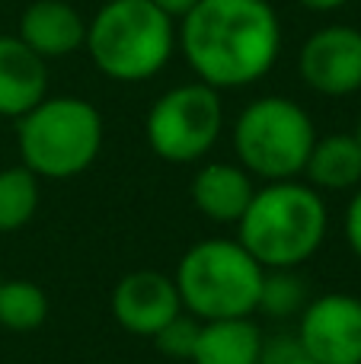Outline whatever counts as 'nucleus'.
I'll return each mask as SVG.
<instances>
[{"label": "nucleus", "instance_id": "f3484780", "mask_svg": "<svg viewBox=\"0 0 361 364\" xmlns=\"http://www.w3.org/2000/svg\"><path fill=\"white\" fill-rule=\"evenodd\" d=\"M48 316V297L36 282L13 278L0 282V326L13 333H32Z\"/></svg>", "mask_w": 361, "mask_h": 364}, {"label": "nucleus", "instance_id": "5701e85b", "mask_svg": "<svg viewBox=\"0 0 361 364\" xmlns=\"http://www.w3.org/2000/svg\"><path fill=\"white\" fill-rule=\"evenodd\" d=\"M298 4L313 13H333V10H343L349 0H298Z\"/></svg>", "mask_w": 361, "mask_h": 364}, {"label": "nucleus", "instance_id": "dca6fc26", "mask_svg": "<svg viewBox=\"0 0 361 364\" xmlns=\"http://www.w3.org/2000/svg\"><path fill=\"white\" fill-rule=\"evenodd\" d=\"M38 176L26 166L0 170V233H13L36 218Z\"/></svg>", "mask_w": 361, "mask_h": 364}, {"label": "nucleus", "instance_id": "423d86ee", "mask_svg": "<svg viewBox=\"0 0 361 364\" xmlns=\"http://www.w3.org/2000/svg\"><path fill=\"white\" fill-rule=\"evenodd\" d=\"M313 141V119L304 106L285 96L253 100L234 125V147L243 170L266 182L294 179L304 173Z\"/></svg>", "mask_w": 361, "mask_h": 364}, {"label": "nucleus", "instance_id": "4468645a", "mask_svg": "<svg viewBox=\"0 0 361 364\" xmlns=\"http://www.w3.org/2000/svg\"><path fill=\"white\" fill-rule=\"evenodd\" d=\"M262 348V333L249 316L208 320L198 329L192 361L195 364H256Z\"/></svg>", "mask_w": 361, "mask_h": 364}, {"label": "nucleus", "instance_id": "4be33fe9", "mask_svg": "<svg viewBox=\"0 0 361 364\" xmlns=\"http://www.w3.org/2000/svg\"><path fill=\"white\" fill-rule=\"evenodd\" d=\"M153 4H157L163 13H170L173 19H183L185 13H189L192 6H198L202 0H153Z\"/></svg>", "mask_w": 361, "mask_h": 364}, {"label": "nucleus", "instance_id": "9b49d317", "mask_svg": "<svg viewBox=\"0 0 361 364\" xmlns=\"http://www.w3.org/2000/svg\"><path fill=\"white\" fill-rule=\"evenodd\" d=\"M19 38L38 58H68L87 42V19L68 0H36L19 16Z\"/></svg>", "mask_w": 361, "mask_h": 364}, {"label": "nucleus", "instance_id": "0eeeda50", "mask_svg": "<svg viewBox=\"0 0 361 364\" xmlns=\"http://www.w3.org/2000/svg\"><path fill=\"white\" fill-rule=\"evenodd\" d=\"M224 128L221 96L208 83L173 87L151 106L144 134L151 151L166 164H195L217 144Z\"/></svg>", "mask_w": 361, "mask_h": 364}, {"label": "nucleus", "instance_id": "f03ea898", "mask_svg": "<svg viewBox=\"0 0 361 364\" xmlns=\"http://www.w3.org/2000/svg\"><path fill=\"white\" fill-rule=\"evenodd\" d=\"M237 227L243 250L262 269H294L323 246L330 214L313 186L281 179L256 188Z\"/></svg>", "mask_w": 361, "mask_h": 364}, {"label": "nucleus", "instance_id": "aec40b11", "mask_svg": "<svg viewBox=\"0 0 361 364\" xmlns=\"http://www.w3.org/2000/svg\"><path fill=\"white\" fill-rule=\"evenodd\" d=\"M301 352H304V348H301L298 336L279 333V336H272V339H262L259 361H256V364H291Z\"/></svg>", "mask_w": 361, "mask_h": 364}, {"label": "nucleus", "instance_id": "f8f14e48", "mask_svg": "<svg viewBox=\"0 0 361 364\" xmlns=\"http://www.w3.org/2000/svg\"><path fill=\"white\" fill-rule=\"evenodd\" d=\"M48 93V68L19 36H0V115L19 119Z\"/></svg>", "mask_w": 361, "mask_h": 364}, {"label": "nucleus", "instance_id": "a878e982", "mask_svg": "<svg viewBox=\"0 0 361 364\" xmlns=\"http://www.w3.org/2000/svg\"><path fill=\"white\" fill-rule=\"evenodd\" d=\"M0 282H4V278H0Z\"/></svg>", "mask_w": 361, "mask_h": 364}, {"label": "nucleus", "instance_id": "ddd939ff", "mask_svg": "<svg viewBox=\"0 0 361 364\" xmlns=\"http://www.w3.org/2000/svg\"><path fill=\"white\" fill-rule=\"evenodd\" d=\"M256 186L243 166L234 164H205L192 179V201L198 214L215 224H237L249 208Z\"/></svg>", "mask_w": 361, "mask_h": 364}, {"label": "nucleus", "instance_id": "7ed1b4c3", "mask_svg": "<svg viewBox=\"0 0 361 364\" xmlns=\"http://www.w3.org/2000/svg\"><path fill=\"white\" fill-rule=\"evenodd\" d=\"M87 51L99 74L141 83L166 68L176 48V23L153 0H109L87 19Z\"/></svg>", "mask_w": 361, "mask_h": 364}, {"label": "nucleus", "instance_id": "393cba45", "mask_svg": "<svg viewBox=\"0 0 361 364\" xmlns=\"http://www.w3.org/2000/svg\"><path fill=\"white\" fill-rule=\"evenodd\" d=\"M355 141H358V147H361V119H358V125H355Z\"/></svg>", "mask_w": 361, "mask_h": 364}, {"label": "nucleus", "instance_id": "1a4fd4ad", "mask_svg": "<svg viewBox=\"0 0 361 364\" xmlns=\"http://www.w3.org/2000/svg\"><path fill=\"white\" fill-rule=\"evenodd\" d=\"M298 74L320 96H352L361 90V29L323 26L298 55Z\"/></svg>", "mask_w": 361, "mask_h": 364}, {"label": "nucleus", "instance_id": "412c9836", "mask_svg": "<svg viewBox=\"0 0 361 364\" xmlns=\"http://www.w3.org/2000/svg\"><path fill=\"white\" fill-rule=\"evenodd\" d=\"M345 240H349L352 252L361 259V188L352 195L349 211H345Z\"/></svg>", "mask_w": 361, "mask_h": 364}, {"label": "nucleus", "instance_id": "9d476101", "mask_svg": "<svg viewBox=\"0 0 361 364\" xmlns=\"http://www.w3.org/2000/svg\"><path fill=\"white\" fill-rule=\"evenodd\" d=\"M112 314L131 336H157L176 314H183L176 282L160 272L141 269L125 275L112 291Z\"/></svg>", "mask_w": 361, "mask_h": 364}, {"label": "nucleus", "instance_id": "2eb2a0df", "mask_svg": "<svg viewBox=\"0 0 361 364\" xmlns=\"http://www.w3.org/2000/svg\"><path fill=\"white\" fill-rule=\"evenodd\" d=\"M304 173L317 192H349L361 186V147L355 134H326L311 147Z\"/></svg>", "mask_w": 361, "mask_h": 364}, {"label": "nucleus", "instance_id": "6e6552de", "mask_svg": "<svg viewBox=\"0 0 361 364\" xmlns=\"http://www.w3.org/2000/svg\"><path fill=\"white\" fill-rule=\"evenodd\" d=\"M294 336L317 364H361V297L336 291L307 301Z\"/></svg>", "mask_w": 361, "mask_h": 364}, {"label": "nucleus", "instance_id": "b1692460", "mask_svg": "<svg viewBox=\"0 0 361 364\" xmlns=\"http://www.w3.org/2000/svg\"><path fill=\"white\" fill-rule=\"evenodd\" d=\"M291 364H317V361H313V358H307V355H304V352H301V355H298V358H294Z\"/></svg>", "mask_w": 361, "mask_h": 364}, {"label": "nucleus", "instance_id": "6ab92c4d", "mask_svg": "<svg viewBox=\"0 0 361 364\" xmlns=\"http://www.w3.org/2000/svg\"><path fill=\"white\" fill-rule=\"evenodd\" d=\"M198 329L202 323L192 320V316L176 314L157 336H153V346L173 361H192V352H195V342H198Z\"/></svg>", "mask_w": 361, "mask_h": 364}, {"label": "nucleus", "instance_id": "39448f33", "mask_svg": "<svg viewBox=\"0 0 361 364\" xmlns=\"http://www.w3.org/2000/svg\"><path fill=\"white\" fill-rule=\"evenodd\" d=\"M262 269L240 240H202L176 265L183 307L198 320H234L259 310Z\"/></svg>", "mask_w": 361, "mask_h": 364}, {"label": "nucleus", "instance_id": "a211bd4d", "mask_svg": "<svg viewBox=\"0 0 361 364\" xmlns=\"http://www.w3.org/2000/svg\"><path fill=\"white\" fill-rule=\"evenodd\" d=\"M307 307V282L291 269H266L259 291V310L272 320H291Z\"/></svg>", "mask_w": 361, "mask_h": 364}, {"label": "nucleus", "instance_id": "20e7f679", "mask_svg": "<svg viewBox=\"0 0 361 364\" xmlns=\"http://www.w3.org/2000/svg\"><path fill=\"white\" fill-rule=\"evenodd\" d=\"M16 144L23 166L36 176H80L102 151V115L77 96H45L16 119Z\"/></svg>", "mask_w": 361, "mask_h": 364}, {"label": "nucleus", "instance_id": "f257e3e1", "mask_svg": "<svg viewBox=\"0 0 361 364\" xmlns=\"http://www.w3.org/2000/svg\"><path fill=\"white\" fill-rule=\"evenodd\" d=\"M179 42L202 83L240 90L279 61L281 26L266 0H202L183 16Z\"/></svg>", "mask_w": 361, "mask_h": 364}]
</instances>
